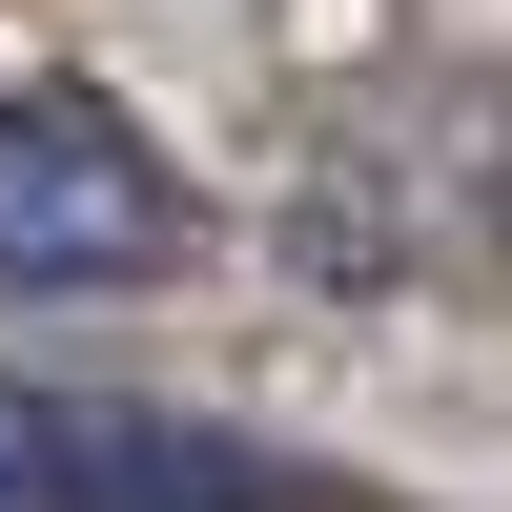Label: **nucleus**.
I'll return each instance as SVG.
<instances>
[{"label": "nucleus", "instance_id": "f257e3e1", "mask_svg": "<svg viewBox=\"0 0 512 512\" xmlns=\"http://www.w3.org/2000/svg\"><path fill=\"white\" fill-rule=\"evenodd\" d=\"M185 267V164L103 103V82H0V287L82 308V287Z\"/></svg>", "mask_w": 512, "mask_h": 512}, {"label": "nucleus", "instance_id": "f03ea898", "mask_svg": "<svg viewBox=\"0 0 512 512\" xmlns=\"http://www.w3.org/2000/svg\"><path fill=\"white\" fill-rule=\"evenodd\" d=\"M0 512H308L246 431L144 390H62V369H0Z\"/></svg>", "mask_w": 512, "mask_h": 512}]
</instances>
